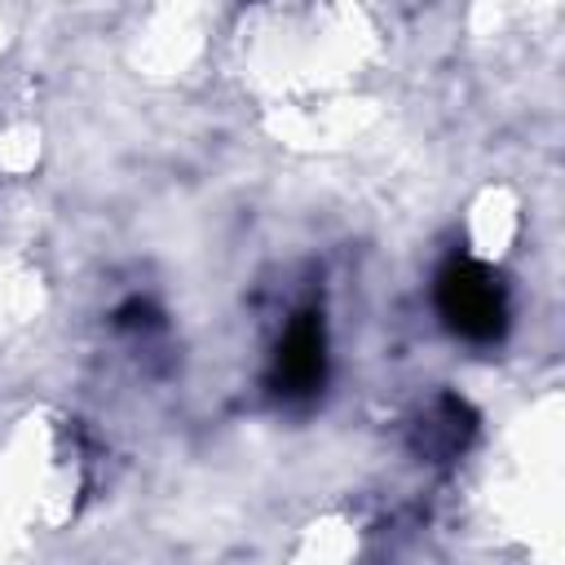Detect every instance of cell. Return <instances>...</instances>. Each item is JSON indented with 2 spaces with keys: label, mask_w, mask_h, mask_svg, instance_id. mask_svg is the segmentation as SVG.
I'll return each instance as SVG.
<instances>
[{
  "label": "cell",
  "mask_w": 565,
  "mask_h": 565,
  "mask_svg": "<svg viewBox=\"0 0 565 565\" xmlns=\"http://www.w3.org/2000/svg\"><path fill=\"white\" fill-rule=\"evenodd\" d=\"M433 300L441 322L450 327V335L468 340V344H499L508 331V287L503 278L472 260V256H450L437 269L433 282Z\"/></svg>",
  "instance_id": "obj_1"
},
{
  "label": "cell",
  "mask_w": 565,
  "mask_h": 565,
  "mask_svg": "<svg viewBox=\"0 0 565 565\" xmlns=\"http://www.w3.org/2000/svg\"><path fill=\"white\" fill-rule=\"evenodd\" d=\"M115 327L128 331V335H150V331L163 327V313H159L146 296H128V300L115 309Z\"/></svg>",
  "instance_id": "obj_4"
},
{
  "label": "cell",
  "mask_w": 565,
  "mask_h": 565,
  "mask_svg": "<svg viewBox=\"0 0 565 565\" xmlns=\"http://www.w3.org/2000/svg\"><path fill=\"white\" fill-rule=\"evenodd\" d=\"M472 428H477L472 411L459 397L441 393L433 406H424V415H419V424L411 433V446H415V455H424L433 463H446V459H455L468 446Z\"/></svg>",
  "instance_id": "obj_3"
},
{
  "label": "cell",
  "mask_w": 565,
  "mask_h": 565,
  "mask_svg": "<svg viewBox=\"0 0 565 565\" xmlns=\"http://www.w3.org/2000/svg\"><path fill=\"white\" fill-rule=\"evenodd\" d=\"M322 384H327V322L318 309H300L269 358V388L282 402H309L322 393Z\"/></svg>",
  "instance_id": "obj_2"
}]
</instances>
